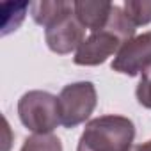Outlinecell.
<instances>
[{
	"mask_svg": "<svg viewBox=\"0 0 151 151\" xmlns=\"http://www.w3.org/2000/svg\"><path fill=\"white\" fill-rule=\"evenodd\" d=\"M135 37V25L126 18L124 11L117 6L112 7L107 25L96 32H91L75 52L73 62L78 66L103 64L110 55L116 57L119 48Z\"/></svg>",
	"mask_w": 151,
	"mask_h": 151,
	"instance_id": "cell-1",
	"label": "cell"
},
{
	"mask_svg": "<svg viewBox=\"0 0 151 151\" xmlns=\"http://www.w3.org/2000/svg\"><path fill=\"white\" fill-rule=\"evenodd\" d=\"M59 98L60 124L66 128H75L82 124L94 112L98 103L96 87L91 82H75L68 84Z\"/></svg>",
	"mask_w": 151,
	"mask_h": 151,
	"instance_id": "cell-4",
	"label": "cell"
},
{
	"mask_svg": "<svg viewBox=\"0 0 151 151\" xmlns=\"http://www.w3.org/2000/svg\"><path fill=\"white\" fill-rule=\"evenodd\" d=\"M45 39L52 52L59 55H66L77 52L78 46L86 39V27L75 16V9L57 20L53 25L45 29Z\"/></svg>",
	"mask_w": 151,
	"mask_h": 151,
	"instance_id": "cell-6",
	"label": "cell"
},
{
	"mask_svg": "<svg viewBox=\"0 0 151 151\" xmlns=\"http://www.w3.org/2000/svg\"><path fill=\"white\" fill-rule=\"evenodd\" d=\"M71 11H73V2H62V0H43V2L30 4V13L34 22L37 25H43L45 29L53 25L57 20H60Z\"/></svg>",
	"mask_w": 151,
	"mask_h": 151,
	"instance_id": "cell-8",
	"label": "cell"
},
{
	"mask_svg": "<svg viewBox=\"0 0 151 151\" xmlns=\"http://www.w3.org/2000/svg\"><path fill=\"white\" fill-rule=\"evenodd\" d=\"M135 139V124L124 116H101L89 121L77 151H128Z\"/></svg>",
	"mask_w": 151,
	"mask_h": 151,
	"instance_id": "cell-2",
	"label": "cell"
},
{
	"mask_svg": "<svg viewBox=\"0 0 151 151\" xmlns=\"http://www.w3.org/2000/svg\"><path fill=\"white\" fill-rule=\"evenodd\" d=\"M112 7L114 4L103 2V0H78V2H73L75 16L86 27V30H91V32H96L107 25Z\"/></svg>",
	"mask_w": 151,
	"mask_h": 151,
	"instance_id": "cell-7",
	"label": "cell"
},
{
	"mask_svg": "<svg viewBox=\"0 0 151 151\" xmlns=\"http://www.w3.org/2000/svg\"><path fill=\"white\" fill-rule=\"evenodd\" d=\"M151 68V30L126 41L112 60V69L128 77L142 75Z\"/></svg>",
	"mask_w": 151,
	"mask_h": 151,
	"instance_id": "cell-5",
	"label": "cell"
},
{
	"mask_svg": "<svg viewBox=\"0 0 151 151\" xmlns=\"http://www.w3.org/2000/svg\"><path fill=\"white\" fill-rule=\"evenodd\" d=\"M123 11L135 27L151 23V0H126Z\"/></svg>",
	"mask_w": 151,
	"mask_h": 151,
	"instance_id": "cell-9",
	"label": "cell"
},
{
	"mask_svg": "<svg viewBox=\"0 0 151 151\" xmlns=\"http://www.w3.org/2000/svg\"><path fill=\"white\" fill-rule=\"evenodd\" d=\"M18 116L34 135L52 133L60 124L59 98L46 91H29L18 101Z\"/></svg>",
	"mask_w": 151,
	"mask_h": 151,
	"instance_id": "cell-3",
	"label": "cell"
},
{
	"mask_svg": "<svg viewBox=\"0 0 151 151\" xmlns=\"http://www.w3.org/2000/svg\"><path fill=\"white\" fill-rule=\"evenodd\" d=\"M128 151H151V139L142 142V144H137V146H132Z\"/></svg>",
	"mask_w": 151,
	"mask_h": 151,
	"instance_id": "cell-12",
	"label": "cell"
},
{
	"mask_svg": "<svg viewBox=\"0 0 151 151\" xmlns=\"http://www.w3.org/2000/svg\"><path fill=\"white\" fill-rule=\"evenodd\" d=\"M137 101L146 107V109H151V68H147L144 73H142V78L137 86Z\"/></svg>",
	"mask_w": 151,
	"mask_h": 151,
	"instance_id": "cell-11",
	"label": "cell"
},
{
	"mask_svg": "<svg viewBox=\"0 0 151 151\" xmlns=\"http://www.w3.org/2000/svg\"><path fill=\"white\" fill-rule=\"evenodd\" d=\"M20 151H62V142L53 133L30 135L25 139Z\"/></svg>",
	"mask_w": 151,
	"mask_h": 151,
	"instance_id": "cell-10",
	"label": "cell"
}]
</instances>
